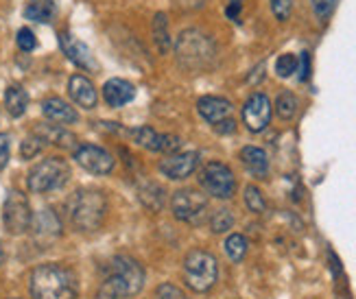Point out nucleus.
I'll return each instance as SVG.
<instances>
[{"label": "nucleus", "mask_w": 356, "mask_h": 299, "mask_svg": "<svg viewBox=\"0 0 356 299\" xmlns=\"http://www.w3.org/2000/svg\"><path fill=\"white\" fill-rule=\"evenodd\" d=\"M271 112H273V107H271V101H269L267 94L254 92L252 97L245 101V105H243V122H245V127L250 129L252 134L265 131L269 127V122H271Z\"/></svg>", "instance_id": "10"}, {"label": "nucleus", "mask_w": 356, "mask_h": 299, "mask_svg": "<svg viewBox=\"0 0 356 299\" xmlns=\"http://www.w3.org/2000/svg\"><path fill=\"white\" fill-rule=\"evenodd\" d=\"M151 33H153V42H156L160 55H168L171 51V29H168V18L164 11H158L153 15V24H151Z\"/></svg>", "instance_id": "22"}, {"label": "nucleus", "mask_w": 356, "mask_h": 299, "mask_svg": "<svg viewBox=\"0 0 356 299\" xmlns=\"http://www.w3.org/2000/svg\"><path fill=\"white\" fill-rule=\"evenodd\" d=\"M57 15V0H29L24 7V18L38 24H49Z\"/></svg>", "instance_id": "21"}, {"label": "nucleus", "mask_w": 356, "mask_h": 299, "mask_svg": "<svg viewBox=\"0 0 356 299\" xmlns=\"http://www.w3.org/2000/svg\"><path fill=\"white\" fill-rule=\"evenodd\" d=\"M5 107L11 118H20L29 107V94L22 86L13 83L5 90Z\"/></svg>", "instance_id": "23"}, {"label": "nucleus", "mask_w": 356, "mask_h": 299, "mask_svg": "<svg viewBox=\"0 0 356 299\" xmlns=\"http://www.w3.org/2000/svg\"><path fill=\"white\" fill-rule=\"evenodd\" d=\"M179 149H181V140L177 136L162 134V147H160V151L173 155V153H179Z\"/></svg>", "instance_id": "36"}, {"label": "nucleus", "mask_w": 356, "mask_h": 299, "mask_svg": "<svg viewBox=\"0 0 356 299\" xmlns=\"http://www.w3.org/2000/svg\"><path fill=\"white\" fill-rule=\"evenodd\" d=\"M31 229L35 232V239L38 241H55L57 236L61 234V223L59 218L53 210H42L35 218L33 223H31Z\"/></svg>", "instance_id": "19"}, {"label": "nucleus", "mask_w": 356, "mask_h": 299, "mask_svg": "<svg viewBox=\"0 0 356 299\" xmlns=\"http://www.w3.org/2000/svg\"><path fill=\"white\" fill-rule=\"evenodd\" d=\"M9 162V136L0 134V170H3Z\"/></svg>", "instance_id": "38"}, {"label": "nucleus", "mask_w": 356, "mask_h": 299, "mask_svg": "<svg viewBox=\"0 0 356 299\" xmlns=\"http://www.w3.org/2000/svg\"><path fill=\"white\" fill-rule=\"evenodd\" d=\"M334 5H337V0H311V7L321 22H326L330 18L334 11Z\"/></svg>", "instance_id": "34"}, {"label": "nucleus", "mask_w": 356, "mask_h": 299, "mask_svg": "<svg viewBox=\"0 0 356 299\" xmlns=\"http://www.w3.org/2000/svg\"><path fill=\"white\" fill-rule=\"evenodd\" d=\"M140 199L145 201V206L151 208V210H158L156 208V201H153V199H158L160 206H164V201H166L164 191H162L158 184H147L145 188H140Z\"/></svg>", "instance_id": "29"}, {"label": "nucleus", "mask_w": 356, "mask_h": 299, "mask_svg": "<svg viewBox=\"0 0 356 299\" xmlns=\"http://www.w3.org/2000/svg\"><path fill=\"white\" fill-rule=\"evenodd\" d=\"M275 114L280 116L282 120L296 118V114H298V97H296V94L289 92V90L277 94V99H275Z\"/></svg>", "instance_id": "25"}, {"label": "nucleus", "mask_w": 356, "mask_h": 299, "mask_svg": "<svg viewBox=\"0 0 356 299\" xmlns=\"http://www.w3.org/2000/svg\"><path fill=\"white\" fill-rule=\"evenodd\" d=\"M269 5H271V11H273L277 22H286L291 18L293 0H269Z\"/></svg>", "instance_id": "33"}, {"label": "nucleus", "mask_w": 356, "mask_h": 299, "mask_svg": "<svg viewBox=\"0 0 356 299\" xmlns=\"http://www.w3.org/2000/svg\"><path fill=\"white\" fill-rule=\"evenodd\" d=\"M199 164V153L197 151H186V153H173L166 155L160 162V172L164 177H168L171 181H179L191 177L197 170Z\"/></svg>", "instance_id": "13"}, {"label": "nucleus", "mask_w": 356, "mask_h": 299, "mask_svg": "<svg viewBox=\"0 0 356 299\" xmlns=\"http://www.w3.org/2000/svg\"><path fill=\"white\" fill-rule=\"evenodd\" d=\"M59 46L64 55L72 61L76 68H81L86 72H97L99 70V61L92 55V51L88 49V44H83L81 40H76L68 31H61L59 33Z\"/></svg>", "instance_id": "12"}, {"label": "nucleus", "mask_w": 356, "mask_h": 299, "mask_svg": "<svg viewBox=\"0 0 356 299\" xmlns=\"http://www.w3.org/2000/svg\"><path fill=\"white\" fill-rule=\"evenodd\" d=\"M42 114L51 122L61 124V127H64V124H74L76 120H79L76 109L70 103H66L64 99H59V97L44 99L42 101Z\"/></svg>", "instance_id": "17"}, {"label": "nucleus", "mask_w": 356, "mask_h": 299, "mask_svg": "<svg viewBox=\"0 0 356 299\" xmlns=\"http://www.w3.org/2000/svg\"><path fill=\"white\" fill-rule=\"evenodd\" d=\"M214 129H216V134H232L236 129V122L232 120V118H225V120H221V122H216L214 124Z\"/></svg>", "instance_id": "40"}, {"label": "nucleus", "mask_w": 356, "mask_h": 299, "mask_svg": "<svg viewBox=\"0 0 356 299\" xmlns=\"http://www.w3.org/2000/svg\"><path fill=\"white\" fill-rule=\"evenodd\" d=\"M42 149H44V143L35 134H31L29 138H24V143L20 145V155H22V160H33L35 155H40Z\"/></svg>", "instance_id": "31"}, {"label": "nucleus", "mask_w": 356, "mask_h": 299, "mask_svg": "<svg viewBox=\"0 0 356 299\" xmlns=\"http://www.w3.org/2000/svg\"><path fill=\"white\" fill-rule=\"evenodd\" d=\"M245 203L254 214H262L267 210V201H265V197H262V193L258 191L256 186H247L245 188Z\"/></svg>", "instance_id": "28"}, {"label": "nucleus", "mask_w": 356, "mask_h": 299, "mask_svg": "<svg viewBox=\"0 0 356 299\" xmlns=\"http://www.w3.org/2000/svg\"><path fill=\"white\" fill-rule=\"evenodd\" d=\"M0 262H3V251H0Z\"/></svg>", "instance_id": "41"}, {"label": "nucleus", "mask_w": 356, "mask_h": 299, "mask_svg": "<svg viewBox=\"0 0 356 299\" xmlns=\"http://www.w3.org/2000/svg\"><path fill=\"white\" fill-rule=\"evenodd\" d=\"M177 66L186 72H204L216 59V46L212 38L201 33L199 29H186L175 42Z\"/></svg>", "instance_id": "3"}, {"label": "nucleus", "mask_w": 356, "mask_h": 299, "mask_svg": "<svg viewBox=\"0 0 356 299\" xmlns=\"http://www.w3.org/2000/svg\"><path fill=\"white\" fill-rule=\"evenodd\" d=\"M197 112L206 122L216 124V122L229 118L232 103L227 99H221V97H204V99L197 101Z\"/></svg>", "instance_id": "18"}, {"label": "nucleus", "mask_w": 356, "mask_h": 299, "mask_svg": "<svg viewBox=\"0 0 356 299\" xmlns=\"http://www.w3.org/2000/svg\"><path fill=\"white\" fill-rule=\"evenodd\" d=\"M29 289L33 299H76L79 282L72 269L57 262L40 264L31 271Z\"/></svg>", "instance_id": "1"}, {"label": "nucleus", "mask_w": 356, "mask_h": 299, "mask_svg": "<svg viewBox=\"0 0 356 299\" xmlns=\"http://www.w3.org/2000/svg\"><path fill=\"white\" fill-rule=\"evenodd\" d=\"M201 188L216 199H232L236 193V177L232 168L223 162H208L199 172Z\"/></svg>", "instance_id": "7"}, {"label": "nucleus", "mask_w": 356, "mask_h": 299, "mask_svg": "<svg viewBox=\"0 0 356 299\" xmlns=\"http://www.w3.org/2000/svg\"><path fill=\"white\" fill-rule=\"evenodd\" d=\"M131 138L136 140V145H140L147 151H160L162 147V134H158L153 127H147V124L131 129Z\"/></svg>", "instance_id": "24"}, {"label": "nucleus", "mask_w": 356, "mask_h": 299, "mask_svg": "<svg viewBox=\"0 0 356 299\" xmlns=\"http://www.w3.org/2000/svg\"><path fill=\"white\" fill-rule=\"evenodd\" d=\"M247 239L243 234H232L227 236V241H225V254L234 260V262H241L247 254Z\"/></svg>", "instance_id": "26"}, {"label": "nucleus", "mask_w": 356, "mask_h": 299, "mask_svg": "<svg viewBox=\"0 0 356 299\" xmlns=\"http://www.w3.org/2000/svg\"><path fill=\"white\" fill-rule=\"evenodd\" d=\"M68 94H70V99L83 109H95L99 103V94H97L95 83L83 74H72L68 79Z\"/></svg>", "instance_id": "14"}, {"label": "nucleus", "mask_w": 356, "mask_h": 299, "mask_svg": "<svg viewBox=\"0 0 356 299\" xmlns=\"http://www.w3.org/2000/svg\"><path fill=\"white\" fill-rule=\"evenodd\" d=\"M298 64H300V59L296 55H291V53H284L275 59V74L277 76H282V79H289L298 72Z\"/></svg>", "instance_id": "27"}, {"label": "nucleus", "mask_w": 356, "mask_h": 299, "mask_svg": "<svg viewBox=\"0 0 356 299\" xmlns=\"http://www.w3.org/2000/svg\"><path fill=\"white\" fill-rule=\"evenodd\" d=\"M145 286V271L129 256L114 258L110 266V275L97 291V299H125L134 297L143 291Z\"/></svg>", "instance_id": "2"}, {"label": "nucleus", "mask_w": 356, "mask_h": 299, "mask_svg": "<svg viewBox=\"0 0 356 299\" xmlns=\"http://www.w3.org/2000/svg\"><path fill=\"white\" fill-rule=\"evenodd\" d=\"M103 99L114 109L125 107L127 103L136 99V86L125 81V79H110V81H105L103 86Z\"/></svg>", "instance_id": "16"}, {"label": "nucleus", "mask_w": 356, "mask_h": 299, "mask_svg": "<svg viewBox=\"0 0 356 299\" xmlns=\"http://www.w3.org/2000/svg\"><path fill=\"white\" fill-rule=\"evenodd\" d=\"M171 210H173V216L177 218V221L199 223L208 210V199L201 193L186 188V191H177L171 197Z\"/></svg>", "instance_id": "8"}, {"label": "nucleus", "mask_w": 356, "mask_h": 299, "mask_svg": "<svg viewBox=\"0 0 356 299\" xmlns=\"http://www.w3.org/2000/svg\"><path fill=\"white\" fill-rule=\"evenodd\" d=\"M74 162L92 175H110L114 170V157L99 145H79L74 149Z\"/></svg>", "instance_id": "11"}, {"label": "nucleus", "mask_w": 356, "mask_h": 299, "mask_svg": "<svg viewBox=\"0 0 356 299\" xmlns=\"http://www.w3.org/2000/svg\"><path fill=\"white\" fill-rule=\"evenodd\" d=\"M15 42H18V49L24 51V53L35 51V46H38L35 33H33V31H31L29 26H22V29L18 31V35H15Z\"/></svg>", "instance_id": "32"}, {"label": "nucleus", "mask_w": 356, "mask_h": 299, "mask_svg": "<svg viewBox=\"0 0 356 299\" xmlns=\"http://www.w3.org/2000/svg\"><path fill=\"white\" fill-rule=\"evenodd\" d=\"M70 177V166L61 157H46V160L38 162L26 175V186L31 193L44 195L61 188Z\"/></svg>", "instance_id": "6"}, {"label": "nucleus", "mask_w": 356, "mask_h": 299, "mask_svg": "<svg viewBox=\"0 0 356 299\" xmlns=\"http://www.w3.org/2000/svg\"><path fill=\"white\" fill-rule=\"evenodd\" d=\"M241 9H243V5H241V0H232V3L227 5V9H225V15L229 20H234V22H238V15H241Z\"/></svg>", "instance_id": "39"}, {"label": "nucleus", "mask_w": 356, "mask_h": 299, "mask_svg": "<svg viewBox=\"0 0 356 299\" xmlns=\"http://www.w3.org/2000/svg\"><path fill=\"white\" fill-rule=\"evenodd\" d=\"M156 297H158V299H186V295H184L175 284H168V282H164V284L158 286Z\"/></svg>", "instance_id": "35"}, {"label": "nucleus", "mask_w": 356, "mask_h": 299, "mask_svg": "<svg viewBox=\"0 0 356 299\" xmlns=\"http://www.w3.org/2000/svg\"><path fill=\"white\" fill-rule=\"evenodd\" d=\"M68 214L79 232H95L101 227L107 214V199L95 188H81L68 201Z\"/></svg>", "instance_id": "4"}, {"label": "nucleus", "mask_w": 356, "mask_h": 299, "mask_svg": "<svg viewBox=\"0 0 356 299\" xmlns=\"http://www.w3.org/2000/svg\"><path fill=\"white\" fill-rule=\"evenodd\" d=\"M33 134L42 140L44 145H53L59 149H76V136L68 129H64L61 124H49L42 122L33 129Z\"/></svg>", "instance_id": "15"}, {"label": "nucleus", "mask_w": 356, "mask_h": 299, "mask_svg": "<svg viewBox=\"0 0 356 299\" xmlns=\"http://www.w3.org/2000/svg\"><path fill=\"white\" fill-rule=\"evenodd\" d=\"M184 277L186 284L195 293H208L219 277L216 258L206 249H193L184 258Z\"/></svg>", "instance_id": "5"}, {"label": "nucleus", "mask_w": 356, "mask_h": 299, "mask_svg": "<svg viewBox=\"0 0 356 299\" xmlns=\"http://www.w3.org/2000/svg\"><path fill=\"white\" fill-rule=\"evenodd\" d=\"M31 223H33V214H31L29 199L18 191H11L7 195V201H5V227H7V232L9 234H22V232L31 229Z\"/></svg>", "instance_id": "9"}, {"label": "nucleus", "mask_w": 356, "mask_h": 299, "mask_svg": "<svg viewBox=\"0 0 356 299\" xmlns=\"http://www.w3.org/2000/svg\"><path fill=\"white\" fill-rule=\"evenodd\" d=\"M298 59H300V64H298L300 81H308V76H311V55H308V53H302Z\"/></svg>", "instance_id": "37"}, {"label": "nucleus", "mask_w": 356, "mask_h": 299, "mask_svg": "<svg viewBox=\"0 0 356 299\" xmlns=\"http://www.w3.org/2000/svg\"><path fill=\"white\" fill-rule=\"evenodd\" d=\"M241 162L252 172L254 177H267L269 172V157L265 149L260 147H243L241 149Z\"/></svg>", "instance_id": "20"}, {"label": "nucleus", "mask_w": 356, "mask_h": 299, "mask_svg": "<svg viewBox=\"0 0 356 299\" xmlns=\"http://www.w3.org/2000/svg\"><path fill=\"white\" fill-rule=\"evenodd\" d=\"M232 225H234V216H232L229 210H216L212 216H210V227L214 234H223L227 229H232Z\"/></svg>", "instance_id": "30"}]
</instances>
